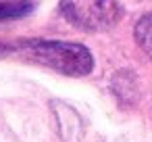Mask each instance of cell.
I'll return each mask as SVG.
<instances>
[{
    "instance_id": "6da1fadb",
    "label": "cell",
    "mask_w": 152,
    "mask_h": 142,
    "mask_svg": "<svg viewBox=\"0 0 152 142\" xmlns=\"http://www.w3.org/2000/svg\"><path fill=\"white\" fill-rule=\"evenodd\" d=\"M0 52H9L27 63L42 65L69 77L90 75L94 69L92 52L77 42L61 40H19L15 44H2Z\"/></svg>"
},
{
    "instance_id": "7a4b0ae2",
    "label": "cell",
    "mask_w": 152,
    "mask_h": 142,
    "mask_svg": "<svg viewBox=\"0 0 152 142\" xmlns=\"http://www.w3.org/2000/svg\"><path fill=\"white\" fill-rule=\"evenodd\" d=\"M61 13L73 27L90 34L108 32L123 17L117 0H61Z\"/></svg>"
},
{
    "instance_id": "277c9868",
    "label": "cell",
    "mask_w": 152,
    "mask_h": 142,
    "mask_svg": "<svg viewBox=\"0 0 152 142\" xmlns=\"http://www.w3.org/2000/svg\"><path fill=\"white\" fill-rule=\"evenodd\" d=\"M135 42L137 46L152 59V13L144 15L135 23Z\"/></svg>"
},
{
    "instance_id": "3957f363",
    "label": "cell",
    "mask_w": 152,
    "mask_h": 142,
    "mask_svg": "<svg viewBox=\"0 0 152 142\" xmlns=\"http://www.w3.org/2000/svg\"><path fill=\"white\" fill-rule=\"evenodd\" d=\"M31 11H34L31 0H7V2H0V21L21 19Z\"/></svg>"
}]
</instances>
